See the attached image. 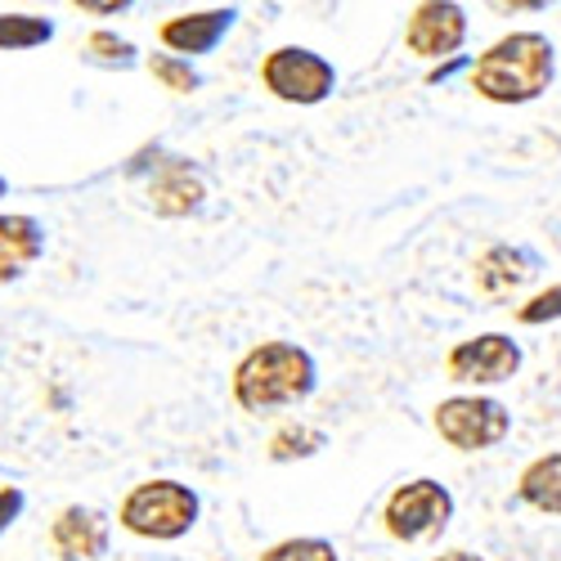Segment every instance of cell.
Wrapping results in <instances>:
<instances>
[{"mask_svg":"<svg viewBox=\"0 0 561 561\" xmlns=\"http://www.w3.org/2000/svg\"><path fill=\"white\" fill-rule=\"evenodd\" d=\"M557 59L543 32H512L472 64V90L490 104H530L552 85Z\"/></svg>","mask_w":561,"mask_h":561,"instance_id":"1","label":"cell"},{"mask_svg":"<svg viewBox=\"0 0 561 561\" xmlns=\"http://www.w3.org/2000/svg\"><path fill=\"white\" fill-rule=\"evenodd\" d=\"M233 400L248 413L301 404L314 391V359L293 342H261L233 364Z\"/></svg>","mask_w":561,"mask_h":561,"instance_id":"2","label":"cell"},{"mask_svg":"<svg viewBox=\"0 0 561 561\" xmlns=\"http://www.w3.org/2000/svg\"><path fill=\"white\" fill-rule=\"evenodd\" d=\"M117 522L139 539H158V543L180 539L198 522V494L180 481H145L122 499Z\"/></svg>","mask_w":561,"mask_h":561,"instance_id":"3","label":"cell"},{"mask_svg":"<svg viewBox=\"0 0 561 561\" xmlns=\"http://www.w3.org/2000/svg\"><path fill=\"white\" fill-rule=\"evenodd\" d=\"M454 517V494L432 481V477H417V481H404L387 507H382V526L391 539L400 543H427L436 539Z\"/></svg>","mask_w":561,"mask_h":561,"instance_id":"4","label":"cell"},{"mask_svg":"<svg viewBox=\"0 0 561 561\" xmlns=\"http://www.w3.org/2000/svg\"><path fill=\"white\" fill-rule=\"evenodd\" d=\"M261 85L284 104H323L337 85V68L306 45H278L261 64Z\"/></svg>","mask_w":561,"mask_h":561,"instance_id":"5","label":"cell"},{"mask_svg":"<svg viewBox=\"0 0 561 561\" xmlns=\"http://www.w3.org/2000/svg\"><path fill=\"white\" fill-rule=\"evenodd\" d=\"M436 432L445 445L462 454H481L507 440L512 413L490 396H449L436 404Z\"/></svg>","mask_w":561,"mask_h":561,"instance_id":"6","label":"cell"},{"mask_svg":"<svg viewBox=\"0 0 561 561\" xmlns=\"http://www.w3.org/2000/svg\"><path fill=\"white\" fill-rule=\"evenodd\" d=\"M517 368H522V346L503 333L467 337L445 359L449 382H458V387H499V382L517 378Z\"/></svg>","mask_w":561,"mask_h":561,"instance_id":"7","label":"cell"},{"mask_svg":"<svg viewBox=\"0 0 561 561\" xmlns=\"http://www.w3.org/2000/svg\"><path fill=\"white\" fill-rule=\"evenodd\" d=\"M467 41V14L449 0H427L404 23V45L417 59H454Z\"/></svg>","mask_w":561,"mask_h":561,"instance_id":"8","label":"cell"},{"mask_svg":"<svg viewBox=\"0 0 561 561\" xmlns=\"http://www.w3.org/2000/svg\"><path fill=\"white\" fill-rule=\"evenodd\" d=\"M50 539H55V552L64 561H100L108 552V517L100 507L72 503L55 517Z\"/></svg>","mask_w":561,"mask_h":561,"instance_id":"9","label":"cell"},{"mask_svg":"<svg viewBox=\"0 0 561 561\" xmlns=\"http://www.w3.org/2000/svg\"><path fill=\"white\" fill-rule=\"evenodd\" d=\"M233 10H198V14H175V19H167L162 23V45L167 50H175V55H211L216 45L225 41V32L233 27Z\"/></svg>","mask_w":561,"mask_h":561,"instance_id":"10","label":"cell"},{"mask_svg":"<svg viewBox=\"0 0 561 561\" xmlns=\"http://www.w3.org/2000/svg\"><path fill=\"white\" fill-rule=\"evenodd\" d=\"M45 252V233L32 216H0V284H14L19 274Z\"/></svg>","mask_w":561,"mask_h":561,"instance_id":"11","label":"cell"},{"mask_svg":"<svg viewBox=\"0 0 561 561\" xmlns=\"http://www.w3.org/2000/svg\"><path fill=\"white\" fill-rule=\"evenodd\" d=\"M203 198H207L203 180H198L190 167H180V162H171V167L153 180V190H149V203H153V211H162V216H190V211L203 207Z\"/></svg>","mask_w":561,"mask_h":561,"instance_id":"12","label":"cell"},{"mask_svg":"<svg viewBox=\"0 0 561 561\" xmlns=\"http://www.w3.org/2000/svg\"><path fill=\"white\" fill-rule=\"evenodd\" d=\"M517 494L535 512H543V517H561V454L535 458L522 472V481H517Z\"/></svg>","mask_w":561,"mask_h":561,"instance_id":"13","label":"cell"},{"mask_svg":"<svg viewBox=\"0 0 561 561\" xmlns=\"http://www.w3.org/2000/svg\"><path fill=\"white\" fill-rule=\"evenodd\" d=\"M530 278V261L522 256V252H512V248H490L481 261H477V288L485 293V297H503V293H512V288H522Z\"/></svg>","mask_w":561,"mask_h":561,"instance_id":"14","label":"cell"},{"mask_svg":"<svg viewBox=\"0 0 561 561\" xmlns=\"http://www.w3.org/2000/svg\"><path fill=\"white\" fill-rule=\"evenodd\" d=\"M55 41V23L36 14H0V50H36Z\"/></svg>","mask_w":561,"mask_h":561,"instance_id":"15","label":"cell"},{"mask_svg":"<svg viewBox=\"0 0 561 561\" xmlns=\"http://www.w3.org/2000/svg\"><path fill=\"white\" fill-rule=\"evenodd\" d=\"M323 449V432H310V427H278L274 440H270V458L274 462H288V458H310Z\"/></svg>","mask_w":561,"mask_h":561,"instance_id":"16","label":"cell"},{"mask_svg":"<svg viewBox=\"0 0 561 561\" xmlns=\"http://www.w3.org/2000/svg\"><path fill=\"white\" fill-rule=\"evenodd\" d=\"M261 561H337V548L329 539H314V535H301V539H284L261 552Z\"/></svg>","mask_w":561,"mask_h":561,"instance_id":"17","label":"cell"},{"mask_svg":"<svg viewBox=\"0 0 561 561\" xmlns=\"http://www.w3.org/2000/svg\"><path fill=\"white\" fill-rule=\"evenodd\" d=\"M149 72L167 85V90H175V95H190V90H198V72L190 68V59H175V55H153L149 59Z\"/></svg>","mask_w":561,"mask_h":561,"instance_id":"18","label":"cell"},{"mask_svg":"<svg viewBox=\"0 0 561 561\" xmlns=\"http://www.w3.org/2000/svg\"><path fill=\"white\" fill-rule=\"evenodd\" d=\"M517 319H522V323H552V319H561V284L548 288V293H539V297H530V301L517 310Z\"/></svg>","mask_w":561,"mask_h":561,"instance_id":"19","label":"cell"},{"mask_svg":"<svg viewBox=\"0 0 561 561\" xmlns=\"http://www.w3.org/2000/svg\"><path fill=\"white\" fill-rule=\"evenodd\" d=\"M90 55H100V59H130L135 55V45L130 41H117L113 32H95V36H90Z\"/></svg>","mask_w":561,"mask_h":561,"instance_id":"20","label":"cell"},{"mask_svg":"<svg viewBox=\"0 0 561 561\" xmlns=\"http://www.w3.org/2000/svg\"><path fill=\"white\" fill-rule=\"evenodd\" d=\"M19 512H23V490L5 485V490H0V530H10L19 522Z\"/></svg>","mask_w":561,"mask_h":561,"instance_id":"21","label":"cell"},{"mask_svg":"<svg viewBox=\"0 0 561 561\" xmlns=\"http://www.w3.org/2000/svg\"><path fill=\"white\" fill-rule=\"evenodd\" d=\"M432 561H485V557H477V552H462V548H454V552H440V557H432Z\"/></svg>","mask_w":561,"mask_h":561,"instance_id":"22","label":"cell"},{"mask_svg":"<svg viewBox=\"0 0 561 561\" xmlns=\"http://www.w3.org/2000/svg\"><path fill=\"white\" fill-rule=\"evenodd\" d=\"M5 194H10V180H5V175H0V198H5Z\"/></svg>","mask_w":561,"mask_h":561,"instance_id":"23","label":"cell"}]
</instances>
